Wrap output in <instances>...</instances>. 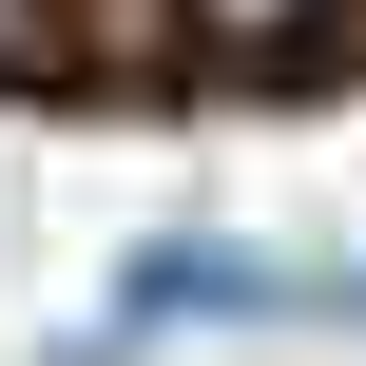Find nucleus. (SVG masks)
<instances>
[{
    "instance_id": "obj_1",
    "label": "nucleus",
    "mask_w": 366,
    "mask_h": 366,
    "mask_svg": "<svg viewBox=\"0 0 366 366\" xmlns=\"http://www.w3.org/2000/svg\"><path fill=\"white\" fill-rule=\"evenodd\" d=\"M174 19H193V39H212V58H290V39H309V19H328V0H174Z\"/></svg>"
},
{
    "instance_id": "obj_2",
    "label": "nucleus",
    "mask_w": 366,
    "mask_h": 366,
    "mask_svg": "<svg viewBox=\"0 0 366 366\" xmlns=\"http://www.w3.org/2000/svg\"><path fill=\"white\" fill-rule=\"evenodd\" d=\"M19 58H58V0H0V77H19Z\"/></svg>"
}]
</instances>
